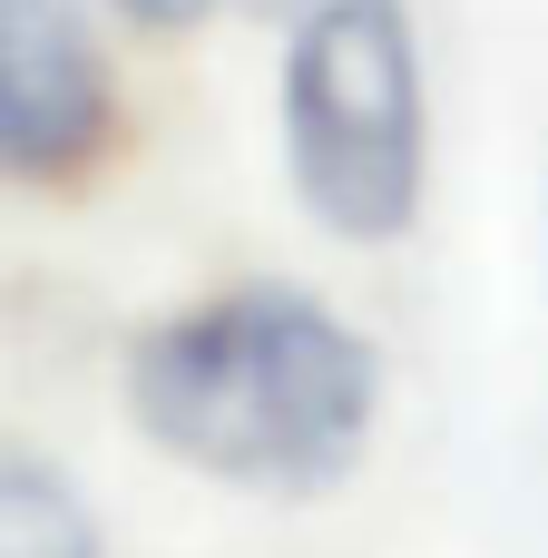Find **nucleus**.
Returning a JSON list of instances; mask_svg holds the SVG:
<instances>
[{"label":"nucleus","mask_w":548,"mask_h":558,"mask_svg":"<svg viewBox=\"0 0 548 558\" xmlns=\"http://www.w3.org/2000/svg\"><path fill=\"white\" fill-rule=\"evenodd\" d=\"M127 412L167 461H186L226 490L304 500L363 461L382 373H373V343L343 314H324L314 294L235 284V294L186 304L157 333H137Z\"/></svg>","instance_id":"nucleus-1"},{"label":"nucleus","mask_w":548,"mask_h":558,"mask_svg":"<svg viewBox=\"0 0 548 558\" xmlns=\"http://www.w3.org/2000/svg\"><path fill=\"white\" fill-rule=\"evenodd\" d=\"M284 157L294 196L343 235L382 245L422 206V49L402 0H314L284 49Z\"/></svg>","instance_id":"nucleus-2"},{"label":"nucleus","mask_w":548,"mask_h":558,"mask_svg":"<svg viewBox=\"0 0 548 558\" xmlns=\"http://www.w3.org/2000/svg\"><path fill=\"white\" fill-rule=\"evenodd\" d=\"M118 137V78L78 0H0V177L69 186Z\"/></svg>","instance_id":"nucleus-3"},{"label":"nucleus","mask_w":548,"mask_h":558,"mask_svg":"<svg viewBox=\"0 0 548 558\" xmlns=\"http://www.w3.org/2000/svg\"><path fill=\"white\" fill-rule=\"evenodd\" d=\"M0 558H108L88 500L49 471V461H0Z\"/></svg>","instance_id":"nucleus-4"},{"label":"nucleus","mask_w":548,"mask_h":558,"mask_svg":"<svg viewBox=\"0 0 548 558\" xmlns=\"http://www.w3.org/2000/svg\"><path fill=\"white\" fill-rule=\"evenodd\" d=\"M118 10H127L137 29H196V20H206L216 0H118Z\"/></svg>","instance_id":"nucleus-5"},{"label":"nucleus","mask_w":548,"mask_h":558,"mask_svg":"<svg viewBox=\"0 0 548 558\" xmlns=\"http://www.w3.org/2000/svg\"><path fill=\"white\" fill-rule=\"evenodd\" d=\"M265 10H314V0H265Z\"/></svg>","instance_id":"nucleus-6"}]
</instances>
